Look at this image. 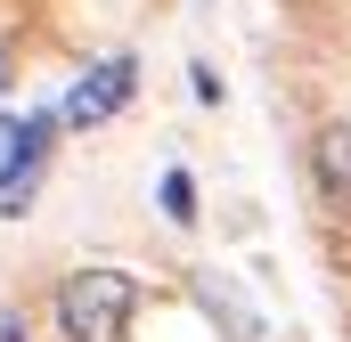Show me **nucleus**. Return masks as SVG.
<instances>
[{"instance_id": "nucleus-1", "label": "nucleus", "mask_w": 351, "mask_h": 342, "mask_svg": "<svg viewBox=\"0 0 351 342\" xmlns=\"http://www.w3.org/2000/svg\"><path fill=\"white\" fill-rule=\"evenodd\" d=\"M131 310H139V277L131 269H74L66 285H58V326L66 342H123L131 326Z\"/></svg>"}, {"instance_id": "nucleus-2", "label": "nucleus", "mask_w": 351, "mask_h": 342, "mask_svg": "<svg viewBox=\"0 0 351 342\" xmlns=\"http://www.w3.org/2000/svg\"><path fill=\"white\" fill-rule=\"evenodd\" d=\"M131 90H139V57H131V49H123V57H98L82 82H74V98H66V114H58V122L98 131L106 114H123V106H131Z\"/></svg>"}, {"instance_id": "nucleus-3", "label": "nucleus", "mask_w": 351, "mask_h": 342, "mask_svg": "<svg viewBox=\"0 0 351 342\" xmlns=\"http://www.w3.org/2000/svg\"><path fill=\"white\" fill-rule=\"evenodd\" d=\"M49 147H58V122L49 114H25L16 139H8V171H0V212H25V196H33L41 163H49Z\"/></svg>"}, {"instance_id": "nucleus-4", "label": "nucleus", "mask_w": 351, "mask_h": 342, "mask_svg": "<svg viewBox=\"0 0 351 342\" xmlns=\"http://www.w3.org/2000/svg\"><path fill=\"white\" fill-rule=\"evenodd\" d=\"M311 171H319V196L335 212H351V122H327L311 139Z\"/></svg>"}, {"instance_id": "nucleus-5", "label": "nucleus", "mask_w": 351, "mask_h": 342, "mask_svg": "<svg viewBox=\"0 0 351 342\" xmlns=\"http://www.w3.org/2000/svg\"><path fill=\"white\" fill-rule=\"evenodd\" d=\"M156 204H164V220L188 228V220H196V179H188V171H164V179H156Z\"/></svg>"}, {"instance_id": "nucleus-6", "label": "nucleus", "mask_w": 351, "mask_h": 342, "mask_svg": "<svg viewBox=\"0 0 351 342\" xmlns=\"http://www.w3.org/2000/svg\"><path fill=\"white\" fill-rule=\"evenodd\" d=\"M0 342H25V326H16V318H8V310H0Z\"/></svg>"}, {"instance_id": "nucleus-7", "label": "nucleus", "mask_w": 351, "mask_h": 342, "mask_svg": "<svg viewBox=\"0 0 351 342\" xmlns=\"http://www.w3.org/2000/svg\"><path fill=\"white\" fill-rule=\"evenodd\" d=\"M8 139H16V122H0V171H8Z\"/></svg>"}, {"instance_id": "nucleus-8", "label": "nucleus", "mask_w": 351, "mask_h": 342, "mask_svg": "<svg viewBox=\"0 0 351 342\" xmlns=\"http://www.w3.org/2000/svg\"><path fill=\"white\" fill-rule=\"evenodd\" d=\"M0 90H8V49H0Z\"/></svg>"}]
</instances>
